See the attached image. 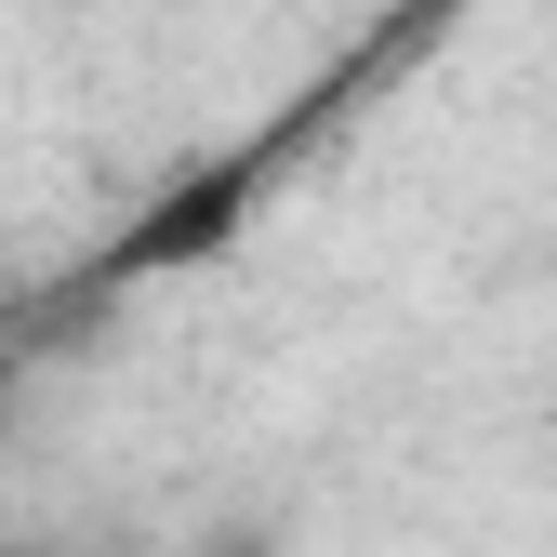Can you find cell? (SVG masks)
<instances>
[{
  "mask_svg": "<svg viewBox=\"0 0 557 557\" xmlns=\"http://www.w3.org/2000/svg\"><path fill=\"white\" fill-rule=\"evenodd\" d=\"M199 557H278V544L265 531H226V544H199Z\"/></svg>",
  "mask_w": 557,
  "mask_h": 557,
  "instance_id": "cell-1",
  "label": "cell"
}]
</instances>
